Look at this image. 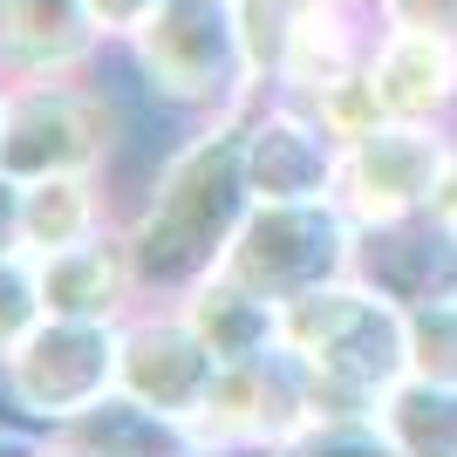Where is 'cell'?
Here are the masks:
<instances>
[{
  "mask_svg": "<svg viewBox=\"0 0 457 457\" xmlns=\"http://www.w3.org/2000/svg\"><path fill=\"white\" fill-rule=\"evenodd\" d=\"M376 14L389 28H430V35H457V0H376Z\"/></svg>",
  "mask_w": 457,
  "mask_h": 457,
  "instance_id": "603a6c76",
  "label": "cell"
},
{
  "mask_svg": "<svg viewBox=\"0 0 457 457\" xmlns=\"http://www.w3.org/2000/svg\"><path fill=\"white\" fill-rule=\"evenodd\" d=\"M62 437L89 444L96 457H191L198 451V437H191V423L178 417H157V410H144L137 396H103L96 410H82L76 423H62Z\"/></svg>",
  "mask_w": 457,
  "mask_h": 457,
  "instance_id": "e0dca14e",
  "label": "cell"
},
{
  "mask_svg": "<svg viewBox=\"0 0 457 457\" xmlns=\"http://www.w3.org/2000/svg\"><path fill=\"white\" fill-rule=\"evenodd\" d=\"M137 89L171 116H219L260 82L246 76L232 0H157V14L123 41Z\"/></svg>",
  "mask_w": 457,
  "mask_h": 457,
  "instance_id": "3957f363",
  "label": "cell"
},
{
  "mask_svg": "<svg viewBox=\"0 0 457 457\" xmlns=\"http://www.w3.org/2000/svg\"><path fill=\"white\" fill-rule=\"evenodd\" d=\"M130 130H123V103L89 76H35L7 82V110H0V171L35 185L62 171H116Z\"/></svg>",
  "mask_w": 457,
  "mask_h": 457,
  "instance_id": "277c9868",
  "label": "cell"
},
{
  "mask_svg": "<svg viewBox=\"0 0 457 457\" xmlns=\"http://www.w3.org/2000/svg\"><path fill=\"white\" fill-rule=\"evenodd\" d=\"M287 348L314 382V423L321 417H376L389 382L410 376L403 348V307H389L355 273L287 307Z\"/></svg>",
  "mask_w": 457,
  "mask_h": 457,
  "instance_id": "7a4b0ae2",
  "label": "cell"
},
{
  "mask_svg": "<svg viewBox=\"0 0 457 457\" xmlns=\"http://www.w3.org/2000/svg\"><path fill=\"white\" fill-rule=\"evenodd\" d=\"M437 212L457 226V151H451V171H444V191H437Z\"/></svg>",
  "mask_w": 457,
  "mask_h": 457,
  "instance_id": "4316f807",
  "label": "cell"
},
{
  "mask_svg": "<svg viewBox=\"0 0 457 457\" xmlns=\"http://www.w3.org/2000/svg\"><path fill=\"white\" fill-rule=\"evenodd\" d=\"M110 35L89 0H0V82L89 76Z\"/></svg>",
  "mask_w": 457,
  "mask_h": 457,
  "instance_id": "5bb4252c",
  "label": "cell"
},
{
  "mask_svg": "<svg viewBox=\"0 0 457 457\" xmlns=\"http://www.w3.org/2000/svg\"><path fill=\"white\" fill-rule=\"evenodd\" d=\"M89 14L103 21V35H110V48H123V41L144 28V21L157 14V0H89Z\"/></svg>",
  "mask_w": 457,
  "mask_h": 457,
  "instance_id": "cb8c5ba5",
  "label": "cell"
},
{
  "mask_svg": "<svg viewBox=\"0 0 457 457\" xmlns=\"http://www.w3.org/2000/svg\"><path fill=\"white\" fill-rule=\"evenodd\" d=\"M103 396H116V328L110 321L41 314L14 342V355L0 362V417L14 430H28V437L76 423Z\"/></svg>",
  "mask_w": 457,
  "mask_h": 457,
  "instance_id": "5b68a950",
  "label": "cell"
},
{
  "mask_svg": "<svg viewBox=\"0 0 457 457\" xmlns=\"http://www.w3.org/2000/svg\"><path fill=\"white\" fill-rule=\"evenodd\" d=\"M260 457H403V451L382 437L376 417H321V423H307L301 437L273 444Z\"/></svg>",
  "mask_w": 457,
  "mask_h": 457,
  "instance_id": "44dd1931",
  "label": "cell"
},
{
  "mask_svg": "<svg viewBox=\"0 0 457 457\" xmlns=\"http://www.w3.org/2000/svg\"><path fill=\"white\" fill-rule=\"evenodd\" d=\"M123 212L110 205V178L103 171H62V178H35L21 185V253L48 260V253L76 246L89 232L116 226Z\"/></svg>",
  "mask_w": 457,
  "mask_h": 457,
  "instance_id": "2e32d148",
  "label": "cell"
},
{
  "mask_svg": "<svg viewBox=\"0 0 457 457\" xmlns=\"http://www.w3.org/2000/svg\"><path fill=\"white\" fill-rule=\"evenodd\" d=\"M301 14H307V0H232V21H239V48H246V76L253 82L273 89Z\"/></svg>",
  "mask_w": 457,
  "mask_h": 457,
  "instance_id": "d6986e66",
  "label": "cell"
},
{
  "mask_svg": "<svg viewBox=\"0 0 457 457\" xmlns=\"http://www.w3.org/2000/svg\"><path fill=\"white\" fill-rule=\"evenodd\" d=\"M451 151H457V130H444V123L376 116L362 137L342 144V205H348V219H355V226H376V219H403V212L437 205Z\"/></svg>",
  "mask_w": 457,
  "mask_h": 457,
  "instance_id": "52a82bcc",
  "label": "cell"
},
{
  "mask_svg": "<svg viewBox=\"0 0 457 457\" xmlns=\"http://www.w3.org/2000/svg\"><path fill=\"white\" fill-rule=\"evenodd\" d=\"M314 423V382H307L301 355L294 348H273L260 362H232L212 389L205 417L191 423L198 444H219V451H273V444L301 437Z\"/></svg>",
  "mask_w": 457,
  "mask_h": 457,
  "instance_id": "9c48e42d",
  "label": "cell"
},
{
  "mask_svg": "<svg viewBox=\"0 0 457 457\" xmlns=\"http://www.w3.org/2000/svg\"><path fill=\"white\" fill-rule=\"evenodd\" d=\"M376 423L403 457H457V389L451 382H423V376L389 382L376 403Z\"/></svg>",
  "mask_w": 457,
  "mask_h": 457,
  "instance_id": "ac0fdd59",
  "label": "cell"
},
{
  "mask_svg": "<svg viewBox=\"0 0 457 457\" xmlns=\"http://www.w3.org/2000/svg\"><path fill=\"white\" fill-rule=\"evenodd\" d=\"M0 110H7V82H0Z\"/></svg>",
  "mask_w": 457,
  "mask_h": 457,
  "instance_id": "f546056e",
  "label": "cell"
},
{
  "mask_svg": "<svg viewBox=\"0 0 457 457\" xmlns=\"http://www.w3.org/2000/svg\"><path fill=\"white\" fill-rule=\"evenodd\" d=\"M21 457H96L89 444H76V437H62V430H41V437H28V451Z\"/></svg>",
  "mask_w": 457,
  "mask_h": 457,
  "instance_id": "484cf974",
  "label": "cell"
},
{
  "mask_svg": "<svg viewBox=\"0 0 457 457\" xmlns=\"http://www.w3.org/2000/svg\"><path fill=\"white\" fill-rule=\"evenodd\" d=\"M362 76H369V96H376L382 116L457 130V35L389 28V21H382V35H376V48H369Z\"/></svg>",
  "mask_w": 457,
  "mask_h": 457,
  "instance_id": "4fadbf2b",
  "label": "cell"
},
{
  "mask_svg": "<svg viewBox=\"0 0 457 457\" xmlns=\"http://www.w3.org/2000/svg\"><path fill=\"white\" fill-rule=\"evenodd\" d=\"M355 280L376 287L389 307H437L457 301V226L437 205L355 226Z\"/></svg>",
  "mask_w": 457,
  "mask_h": 457,
  "instance_id": "8fae6325",
  "label": "cell"
},
{
  "mask_svg": "<svg viewBox=\"0 0 457 457\" xmlns=\"http://www.w3.org/2000/svg\"><path fill=\"white\" fill-rule=\"evenodd\" d=\"M226 362L205 348V335L185 321L178 301H144L130 321L116 328V389L137 396L157 417L198 423Z\"/></svg>",
  "mask_w": 457,
  "mask_h": 457,
  "instance_id": "ba28073f",
  "label": "cell"
},
{
  "mask_svg": "<svg viewBox=\"0 0 457 457\" xmlns=\"http://www.w3.org/2000/svg\"><path fill=\"white\" fill-rule=\"evenodd\" d=\"M403 348H410V376L457 389V301L410 307L403 314Z\"/></svg>",
  "mask_w": 457,
  "mask_h": 457,
  "instance_id": "ffe728a7",
  "label": "cell"
},
{
  "mask_svg": "<svg viewBox=\"0 0 457 457\" xmlns=\"http://www.w3.org/2000/svg\"><path fill=\"white\" fill-rule=\"evenodd\" d=\"M178 307H185V321L205 335V348L226 369L260 362V355H273V348L287 342V307L267 301L260 287H246L232 267H212L205 280H191L185 294H178Z\"/></svg>",
  "mask_w": 457,
  "mask_h": 457,
  "instance_id": "9a60e30c",
  "label": "cell"
},
{
  "mask_svg": "<svg viewBox=\"0 0 457 457\" xmlns=\"http://www.w3.org/2000/svg\"><path fill=\"white\" fill-rule=\"evenodd\" d=\"M28 451V437H0V457H21Z\"/></svg>",
  "mask_w": 457,
  "mask_h": 457,
  "instance_id": "83f0119b",
  "label": "cell"
},
{
  "mask_svg": "<svg viewBox=\"0 0 457 457\" xmlns=\"http://www.w3.org/2000/svg\"><path fill=\"white\" fill-rule=\"evenodd\" d=\"M246 185L253 198H342V137L294 96L260 89L246 103Z\"/></svg>",
  "mask_w": 457,
  "mask_h": 457,
  "instance_id": "30bf717a",
  "label": "cell"
},
{
  "mask_svg": "<svg viewBox=\"0 0 457 457\" xmlns=\"http://www.w3.org/2000/svg\"><path fill=\"white\" fill-rule=\"evenodd\" d=\"M41 280H35V260L28 253H0V362L14 355V342L41 321Z\"/></svg>",
  "mask_w": 457,
  "mask_h": 457,
  "instance_id": "7402d4cb",
  "label": "cell"
},
{
  "mask_svg": "<svg viewBox=\"0 0 457 457\" xmlns=\"http://www.w3.org/2000/svg\"><path fill=\"white\" fill-rule=\"evenodd\" d=\"M0 253H21V178L0 171Z\"/></svg>",
  "mask_w": 457,
  "mask_h": 457,
  "instance_id": "d4e9b609",
  "label": "cell"
},
{
  "mask_svg": "<svg viewBox=\"0 0 457 457\" xmlns=\"http://www.w3.org/2000/svg\"><path fill=\"white\" fill-rule=\"evenodd\" d=\"M226 267L267 301L294 307L355 273V219L342 198H280V205L253 198L246 226L232 232Z\"/></svg>",
  "mask_w": 457,
  "mask_h": 457,
  "instance_id": "8992f818",
  "label": "cell"
},
{
  "mask_svg": "<svg viewBox=\"0 0 457 457\" xmlns=\"http://www.w3.org/2000/svg\"><path fill=\"white\" fill-rule=\"evenodd\" d=\"M35 280H41V307L62 314V321H110V328H123L137 307L151 301L123 219L103 226V232H89V239H76V246L48 253V260H35Z\"/></svg>",
  "mask_w": 457,
  "mask_h": 457,
  "instance_id": "7c38bea8",
  "label": "cell"
},
{
  "mask_svg": "<svg viewBox=\"0 0 457 457\" xmlns=\"http://www.w3.org/2000/svg\"><path fill=\"white\" fill-rule=\"evenodd\" d=\"M260 89H246L219 116H191V130L157 157L144 191L123 205V232H130V253H137V273H144L151 301H178L191 280L226 267L232 232L246 226V212H253L246 103Z\"/></svg>",
  "mask_w": 457,
  "mask_h": 457,
  "instance_id": "6da1fadb",
  "label": "cell"
},
{
  "mask_svg": "<svg viewBox=\"0 0 457 457\" xmlns=\"http://www.w3.org/2000/svg\"><path fill=\"white\" fill-rule=\"evenodd\" d=\"M0 437H28V430H14V423H0Z\"/></svg>",
  "mask_w": 457,
  "mask_h": 457,
  "instance_id": "f1b7e54d",
  "label": "cell"
}]
</instances>
